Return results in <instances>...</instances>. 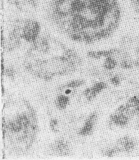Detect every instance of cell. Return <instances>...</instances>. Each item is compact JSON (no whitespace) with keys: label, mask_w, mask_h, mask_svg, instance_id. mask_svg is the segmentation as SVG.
<instances>
[{"label":"cell","mask_w":139,"mask_h":160,"mask_svg":"<svg viewBox=\"0 0 139 160\" xmlns=\"http://www.w3.org/2000/svg\"><path fill=\"white\" fill-rule=\"evenodd\" d=\"M54 150L61 155L65 154L68 150V145L66 142L63 140H59L54 144Z\"/></svg>","instance_id":"5"},{"label":"cell","mask_w":139,"mask_h":160,"mask_svg":"<svg viewBox=\"0 0 139 160\" xmlns=\"http://www.w3.org/2000/svg\"><path fill=\"white\" fill-rule=\"evenodd\" d=\"M134 65L139 67V60H136L135 62H134Z\"/></svg>","instance_id":"14"},{"label":"cell","mask_w":139,"mask_h":160,"mask_svg":"<svg viewBox=\"0 0 139 160\" xmlns=\"http://www.w3.org/2000/svg\"><path fill=\"white\" fill-rule=\"evenodd\" d=\"M114 146L119 153H130L135 148L136 143L131 137L125 136L117 140Z\"/></svg>","instance_id":"1"},{"label":"cell","mask_w":139,"mask_h":160,"mask_svg":"<svg viewBox=\"0 0 139 160\" xmlns=\"http://www.w3.org/2000/svg\"><path fill=\"white\" fill-rule=\"evenodd\" d=\"M97 119L96 113H92L88 116L83 127L79 131V134L83 136L90 135L94 131L95 125Z\"/></svg>","instance_id":"2"},{"label":"cell","mask_w":139,"mask_h":160,"mask_svg":"<svg viewBox=\"0 0 139 160\" xmlns=\"http://www.w3.org/2000/svg\"><path fill=\"white\" fill-rule=\"evenodd\" d=\"M130 119L126 115L119 113L115 111L109 116L110 122L113 125L118 127H125L129 123Z\"/></svg>","instance_id":"3"},{"label":"cell","mask_w":139,"mask_h":160,"mask_svg":"<svg viewBox=\"0 0 139 160\" xmlns=\"http://www.w3.org/2000/svg\"><path fill=\"white\" fill-rule=\"evenodd\" d=\"M110 81L112 85L116 86H118L121 83L120 78L118 75H114L110 78Z\"/></svg>","instance_id":"12"},{"label":"cell","mask_w":139,"mask_h":160,"mask_svg":"<svg viewBox=\"0 0 139 160\" xmlns=\"http://www.w3.org/2000/svg\"><path fill=\"white\" fill-rule=\"evenodd\" d=\"M69 98L68 96L64 95L58 96L56 100V105L57 107L60 109H64L66 108L69 103Z\"/></svg>","instance_id":"7"},{"label":"cell","mask_w":139,"mask_h":160,"mask_svg":"<svg viewBox=\"0 0 139 160\" xmlns=\"http://www.w3.org/2000/svg\"><path fill=\"white\" fill-rule=\"evenodd\" d=\"M58 124V121L56 119H53L51 121L50 127L53 130V131H56L57 130V126Z\"/></svg>","instance_id":"13"},{"label":"cell","mask_w":139,"mask_h":160,"mask_svg":"<svg viewBox=\"0 0 139 160\" xmlns=\"http://www.w3.org/2000/svg\"><path fill=\"white\" fill-rule=\"evenodd\" d=\"M119 49L116 48L104 50V51H90L87 53V56L93 59H100L102 58H106L107 57H113L115 54L119 53Z\"/></svg>","instance_id":"4"},{"label":"cell","mask_w":139,"mask_h":160,"mask_svg":"<svg viewBox=\"0 0 139 160\" xmlns=\"http://www.w3.org/2000/svg\"><path fill=\"white\" fill-rule=\"evenodd\" d=\"M130 108L133 109L137 114V111L139 109V96H132L126 103Z\"/></svg>","instance_id":"8"},{"label":"cell","mask_w":139,"mask_h":160,"mask_svg":"<svg viewBox=\"0 0 139 160\" xmlns=\"http://www.w3.org/2000/svg\"><path fill=\"white\" fill-rule=\"evenodd\" d=\"M117 66V60L113 57H107L105 58L103 67L106 70L110 71L115 69Z\"/></svg>","instance_id":"6"},{"label":"cell","mask_w":139,"mask_h":160,"mask_svg":"<svg viewBox=\"0 0 139 160\" xmlns=\"http://www.w3.org/2000/svg\"><path fill=\"white\" fill-rule=\"evenodd\" d=\"M107 85L106 83L104 82H98L95 83L91 86V88L93 89L95 92L97 94V95L101 92V91L104 90L105 89L107 88Z\"/></svg>","instance_id":"10"},{"label":"cell","mask_w":139,"mask_h":160,"mask_svg":"<svg viewBox=\"0 0 139 160\" xmlns=\"http://www.w3.org/2000/svg\"><path fill=\"white\" fill-rule=\"evenodd\" d=\"M121 68L125 69H129L132 68L134 65V63L128 60L127 59H123L121 62L120 64Z\"/></svg>","instance_id":"11"},{"label":"cell","mask_w":139,"mask_h":160,"mask_svg":"<svg viewBox=\"0 0 139 160\" xmlns=\"http://www.w3.org/2000/svg\"><path fill=\"white\" fill-rule=\"evenodd\" d=\"M136 115H137L139 117V109L138 110V111H137V114H136Z\"/></svg>","instance_id":"15"},{"label":"cell","mask_w":139,"mask_h":160,"mask_svg":"<svg viewBox=\"0 0 139 160\" xmlns=\"http://www.w3.org/2000/svg\"><path fill=\"white\" fill-rule=\"evenodd\" d=\"M85 83V80L82 79H76V80H72L70 81L68 83H67L64 86H62V89H65V88H76L83 86Z\"/></svg>","instance_id":"9"}]
</instances>
